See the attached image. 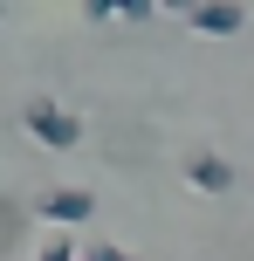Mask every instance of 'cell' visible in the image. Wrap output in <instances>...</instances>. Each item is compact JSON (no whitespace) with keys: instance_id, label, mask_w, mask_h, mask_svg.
Listing matches in <instances>:
<instances>
[{"instance_id":"obj_1","label":"cell","mask_w":254,"mask_h":261,"mask_svg":"<svg viewBox=\"0 0 254 261\" xmlns=\"http://www.w3.org/2000/svg\"><path fill=\"white\" fill-rule=\"evenodd\" d=\"M21 124L35 130V138L48 144V151H76V138H82V124H76V110H62V103H48V96H41V103H27V110H21Z\"/></svg>"},{"instance_id":"obj_2","label":"cell","mask_w":254,"mask_h":261,"mask_svg":"<svg viewBox=\"0 0 254 261\" xmlns=\"http://www.w3.org/2000/svg\"><path fill=\"white\" fill-rule=\"evenodd\" d=\"M186 28H192V35H206V41H227V35H241V28H247V7H241V0H200V7L186 14Z\"/></svg>"},{"instance_id":"obj_3","label":"cell","mask_w":254,"mask_h":261,"mask_svg":"<svg viewBox=\"0 0 254 261\" xmlns=\"http://www.w3.org/2000/svg\"><path fill=\"white\" fill-rule=\"evenodd\" d=\"M90 213H96V199L82 193V186H55V193L41 199V220H48V227H82Z\"/></svg>"},{"instance_id":"obj_4","label":"cell","mask_w":254,"mask_h":261,"mask_svg":"<svg viewBox=\"0 0 254 261\" xmlns=\"http://www.w3.org/2000/svg\"><path fill=\"white\" fill-rule=\"evenodd\" d=\"M186 179L200 186V193H234V165L213 158V151H192V158H186Z\"/></svg>"},{"instance_id":"obj_5","label":"cell","mask_w":254,"mask_h":261,"mask_svg":"<svg viewBox=\"0 0 254 261\" xmlns=\"http://www.w3.org/2000/svg\"><path fill=\"white\" fill-rule=\"evenodd\" d=\"M82 14H90V21H103V14H131V21H145V14H158V0H82Z\"/></svg>"},{"instance_id":"obj_6","label":"cell","mask_w":254,"mask_h":261,"mask_svg":"<svg viewBox=\"0 0 254 261\" xmlns=\"http://www.w3.org/2000/svg\"><path fill=\"white\" fill-rule=\"evenodd\" d=\"M14 227H21V213H14L7 199H0V248H7V234H14Z\"/></svg>"},{"instance_id":"obj_7","label":"cell","mask_w":254,"mask_h":261,"mask_svg":"<svg viewBox=\"0 0 254 261\" xmlns=\"http://www.w3.org/2000/svg\"><path fill=\"white\" fill-rule=\"evenodd\" d=\"M82 261H131V254H124V248H110V241H103V248H90Z\"/></svg>"},{"instance_id":"obj_8","label":"cell","mask_w":254,"mask_h":261,"mask_svg":"<svg viewBox=\"0 0 254 261\" xmlns=\"http://www.w3.org/2000/svg\"><path fill=\"white\" fill-rule=\"evenodd\" d=\"M41 261H82L76 248H62V241H55V248H41Z\"/></svg>"},{"instance_id":"obj_9","label":"cell","mask_w":254,"mask_h":261,"mask_svg":"<svg viewBox=\"0 0 254 261\" xmlns=\"http://www.w3.org/2000/svg\"><path fill=\"white\" fill-rule=\"evenodd\" d=\"M158 7H165V14H192L200 0H158Z\"/></svg>"}]
</instances>
